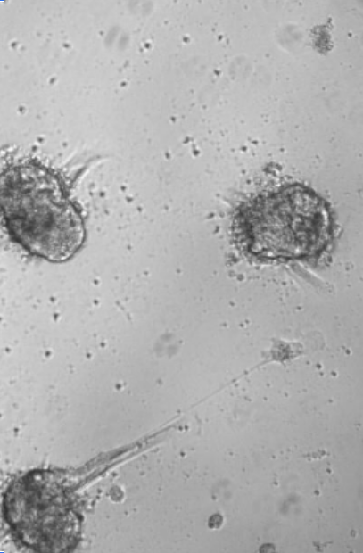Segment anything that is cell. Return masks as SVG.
Listing matches in <instances>:
<instances>
[{"label": "cell", "instance_id": "cell-3", "mask_svg": "<svg viewBox=\"0 0 363 553\" xmlns=\"http://www.w3.org/2000/svg\"><path fill=\"white\" fill-rule=\"evenodd\" d=\"M3 514L14 538L33 551L70 552L80 541L82 516L54 471L35 469L14 480L4 495Z\"/></svg>", "mask_w": 363, "mask_h": 553}, {"label": "cell", "instance_id": "cell-1", "mask_svg": "<svg viewBox=\"0 0 363 553\" xmlns=\"http://www.w3.org/2000/svg\"><path fill=\"white\" fill-rule=\"evenodd\" d=\"M0 218L13 242L48 261L69 260L86 239L83 217L64 181L38 162L2 169Z\"/></svg>", "mask_w": 363, "mask_h": 553}, {"label": "cell", "instance_id": "cell-2", "mask_svg": "<svg viewBox=\"0 0 363 553\" xmlns=\"http://www.w3.org/2000/svg\"><path fill=\"white\" fill-rule=\"evenodd\" d=\"M233 234L248 254L262 260H295L319 255L333 237L328 203L310 187L287 184L242 203Z\"/></svg>", "mask_w": 363, "mask_h": 553}]
</instances>
